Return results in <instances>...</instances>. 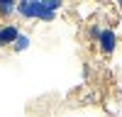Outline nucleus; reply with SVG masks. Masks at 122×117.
Returning <instances> with one entry per match:
<instances>
[{
	"label": "nucleus",
	"instance_id": "2",
	"mask_svg": "<svg viewBox=\"0 0 122 117\" xmlns=\"http://www.w3.org/2000/svg\"><path fill=\"white\" fill-rule=\"evenodd\" d=\"M95 44H98V51L103 56H112V51L117 49V34H115V29L103 27L98 32V37H95Z\"/></svg>",
	"mask_w": 122,
	"mask_h": 117
},
{
	"label": "nucleus",
	"instance_id": "4",
	"mask_svg": "<svg viewBox=\"0 0 122 117\" xmlns=\"http://www.w3.org/2000/svg\"><path fill=\"white\" fill-rule=\"evenodd\" d=\"M17 12V3L15 0H0V17L7 20V17H12Z\"/></svg>",
	"mask_w": 122,
	"mask_h": 117
},
{
	"label": "nucleus",
	"instance_id": "3",
	"mask_svg": "<svg viewBox=\"0 0 122 117\" xmlns=\"http://www.w3.org/2000/svg\"><path fill=\"white\" fill-rule=\"evenodd\" d=\"M20 37V27L17 24H0V49H5V46H12L15 44V39Z\"/></svg>",
	"mask_w": 122,
	"mask_h": 117
},
{
	"label": "nucleus",
	"instance_id": "6",
	"mask_svg": "<svg viewBox=\"0 0 122 117\" xmlns=\"http://www.w3.org/2000/svg\"><path fill=\"white\" fill-rule=\"evenodd\" d=\"M117 5H120V7H122V0H120V3H117Z\"/></svg>",
	"mask_w": 122,
	"mask_h": 117
},
{
	"label": "nucleus",
	"instance_id": "5",
	"mask_svg": "<svg viewBox=\"0 0 122 117\" xmlns=\"http://www.w3.org/2000/svg\"><path fill=\"white\" fill-rule=\"evenodd\" d=\"M29 44H32V39H29V34H22L20 32V37L15 39V44H12V51H25V49H29Z\"/></svg>",
	"mask_w": 122,
	"mask_h": 117
},
{
	"label": "nucleus",
	"instance_id": "1",
	"mask_svg": "<svg viewBox=\"0 0 122 117\" xmlns=\"http://www.w3.org/2000/svg\"><path fill=\"white\" fill-rule=\"evenodd\" d=\"M64 7L61 0H22L17 3V17L22 20H42V22H51L56 12Z\"/></svg>",
	"mask_w": 122,
	"mask_h": 117
}]
</instances>
